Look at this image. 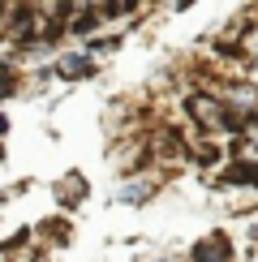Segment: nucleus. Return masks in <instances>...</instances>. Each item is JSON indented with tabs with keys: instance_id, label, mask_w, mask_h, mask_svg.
Returning <instances> with one entry per match:
<instances>
[{
	"instance_id": "0eeeda50",
	"label": "nucleus",
	"mask_w": 258,
	"mask_h": 262,
	"mask_svg": "<svg viewBox=\"0 0 258 262\" xmlns=\"http://www.w3.org/2000/svg\"><path fill=\"white\" fill-rule=\"evenodd\" d=\"M5 95H13V64L0 60V99H5Z\"/></svg>"
},
{
	"instance_id": "f257e3e1",
	"label": "nucleus",
	"mask_w": 258,
	"mask_h": 262,
	"mask_svg": "<svg viewBox=\"0 0 258 262\" xmlns=\"http://www.w3.org/2000/svg\"><path fill=\"white\" fill-rule=\"evenodd\" d=\"M185 107H189V116H193L202 129H245V116L232 112L228 103H220V99H215V95H207V91L189 95Z\"/></svg>"
},
{
	"instance_id": "20e7f679",
	"label": "nucleus",
	"mask_w": 258,
	"mask_h": 262,
	"mask_svg": "<svg viewBox=\"0 0 258 262\" xmlns=\"http://www.w3.org/2000/svg\"><path fill=\"white\" fill-rule=\"evenodd\" d=\"M73 13H78V21H69V30H73V35H91V30L99 26L103 9H91V5H82V9H73Z\"/></svg>"
},
{
	"instance_id": "423d86ee",
	"label": "nucleus",
	"mask_w": 258,
	"mask_h": 262,
	"mask_svg": "<svg viewBox=\"0 0 258 262\" xmlns=\"http://www.w3.org/2000/svg\"><path fill=\"white\" fill-rule=\"evenodd\" d=\"M121 198H125V202H146V198H150V185H125Z\"/></svg>"
},
{
	"instance_id": "39448f33",
	"label": "nucleus",
	"mask_w": 258,
	"mask_h": 262,
	"mask_svg": "<svg viewBox=\"0 0 258 262\" xmlns=\"http://www.w3.org/2000/svg\"><path fill=\"white\" fill-rule=\"evenodd\" d=\"M224 185H258V168H250V163H232V168L224 172Z\"/></svg>"
},
{
	"instance_id": "7ed1b4c3",
	"label": "nucleus",
	"mask_w": 258,
	"mask_h": 262,
	"mask_svg": "<svg viewBox=\"0 0 258 262\" xmlns=\"http://www.w3.org/2000/svg\"><path fill=\"white\" fill-rule=\"evenodd\" d=\"M56 73H60V78H69V82L91 78V73H95V60L86 56V52H73V56H60V60H56Z\"/></svg>"
},
{
	"instance_id": "f03ea898",
	"label": "nucleus",
	"mask_w": 258,
	"mask_h": 262,
	"mask_svg": "<svg viewBox=\"0 0 258 262\" xmlns=\"http://www.w3.org/2000/svg\"><path fill=\"white\" fill-rule=\"evenodd\" d=\"M193 262H232V236L228 232H211L193 245Z\"/></svg>"
}]
</instances>
